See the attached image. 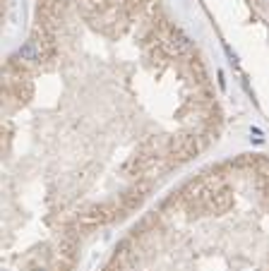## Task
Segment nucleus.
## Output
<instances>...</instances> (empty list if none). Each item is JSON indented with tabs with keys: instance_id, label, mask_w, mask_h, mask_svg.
Segmentation results:
<instances>
[{
	"instance_id": "1",
	"label": "nucleus",
	"mask_w": 269,
	"mask_h": 271,
	"mask_svg": "<svg viewBox=\"0 0 269 271\" xmlns=\"http://www.w3.org/2000/svg\"><path fill=\"white\" fill-rule=\"evenodd\" d=\"M20 58L22 60H36L39 58V48H36V41H27L22 48H20Z\"/></svg>"
}]
</instances>
